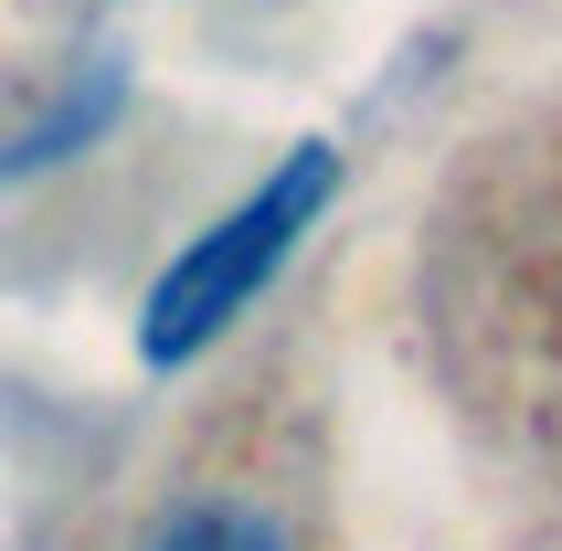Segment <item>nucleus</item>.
I'll return each mask as SVG.
<instances>
[{
	"label": "nucleus",
	"mask_w": 562,
	"mask_h": 551,
	"mask_svg": "<svg viewBox=\"0 0 562 551\" xmlns=\"http://www.w3.org/2000/svg\"><path fill=\"white\" fill-rule=\"evenodd\" d=\"M149 551H286V541H277V520H255L234 498H191L149 530Z\"/></svg>",
	"instance_id": "nucleus-2"
},
{
	"label": "nucleus",
	"mask_w": 562,
	"mask_h": 551,
	"mask_svg": "<svg viewBox=\"0 0 562 551\" xmlns=\"http://www.w3.org/2000/svg\"><path fill=\"white\" fill-rule=\"evenodd\" d=\"M329 191H340V149H329V138L286 149V170H266V181H255L245 202H234V213H223L213 234H202V245L149 286L138 350H149V361H191V350H202V339H213L223 318H234V307L286 266V245L329 213Z\"/></svg>",
	"instance_id": "nucleus-1"
}]
</instances>
